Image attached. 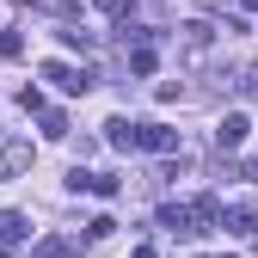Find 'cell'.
I'll use <instances>...</instances> for the list:
<instances>
[{"mask_svg": "<svg viewBox=\"0 0 258 258\" xmlns=\"http://www.w3.org/2000/svg\"><path fill=\"white\" fill-rule=\"evenodd\" d=\"M136 148L142 154H172L178 148V129H166V123H136Z\"/></svg>", "mask_w": 258, "mask_h": 258, "instance_id": "277c9868", "label": "cell"}, {"mask_svg": "<svg viewBox=\"0 0 258 258\" xmlns=\"http://www.w3.org/2000/svg\"><path fill=\"white\" fill-rule=\"evenodd\" d=\"M37 74H43V80H55L61 92H92V80H99L92 68H74V61H43Z\"/></svg>", "mask_w": 258, "mask_h": 258, "instance_id": "6da1fadb", "label": "cell"}, {"mask_svg": "<svg viewBox=\"0 0 258 258\" xmlns=\"http://www.w3.org/2000/svg\"><path fill=\"white\" fill-rule=\"evenodd\" d=\"M111 234H117L111 215H92V221H86V240H111Z\"/></svg>", "mask_w": 258, "mask_h": 258, "instance_id": "2e32d148", "label": "cell"}, {"mask_svg": "<svg viewBox=\"0 0 258 258\" xmlns=\"http://www.w3.org/2000/svg\"><path fill=\"white\" fill-rule=\"evenodd\" d=\"M240 92H246V99H258V61H252V68H240V80H234Z\"/></svg>", "mask_w": 258, "mask_h": 258, "instance_id": "ac0fdd59", "label": "cell"}, {"mask_svg": "<svg viewBox=\"0 0 258 258\" xmlns=\"http://www.w3.org/2000/svg\"><path fill=\"white\" fill-rule=\"evenodd\" d=\"M105 142H111L117 154H136V123H129V117H111V123H105Z\"/></svg>", "mask_w": 258, "mask_h": 258, "instance_id": "8fae6325", "label": "cell"}, {"mask_svg": "<svg viewBox=\"0 0 258 258\" xmlns=\"http://www.w3.org/2000/svg\"><path fill=\"white\" fill-rule=\"evenodd\" d=\"M178 49H184L190 61H203V55L215 49V25H203V19H190V25H178Z\"/></svg>", "mask_w": 258, "mask_h": 258, "instance_id": "3957f363", "label": "cell"}, {"mask_svg": "<svg viewBox=\"0 0 258 258\" xmlns=\"http://www.w3.org/2000/svg\"><path fill=\"white\" fill-rule=\"evenodd\" d=\"M55 37H61V43H68V49H92V43H99V37H92V31H80V25H61V31H55Z\"/></svg>", "mask_w": 258, "mask_h": 258, "instance_id": "4fadbf2b", "label": "cell"}, {"mask_svg": "<svg viewBox=\"0 0 258 258\" xmlns=\"http://www.w3.org/2000/svg\"><path fill=\"white\" fill-rule=\"evenodd\" d=\"M25 234H31V221H25L19 209H0V258H13V252L25 246Z\"/></svg>", "mask_w": 258, "mask_h": 258, "instance_id": "5b68a950", "label": "cell"}, {"mask_svg": "<svg viewBox=\"0 0 258 258\" xmlns=\"http://www.w3.org/2000/svg\"><path fill=\"white\" fill-rule=\"evenodd\" d=\"M190 221H197V234H209V228H221V197H215V190H203V197L190 203Z\"/></svg>", "mask_w": 258, "mask_h": 258, "instance_id": "9c48e42d", "label": "cell"}, {"mask_svg": "<svg viewBox=\"0 0 258 258\" xmlns=\"http://www.w3.org/2000/svg\"><path fill=\"white\" fill-rule=\"evenodd\" d=\"M129 258H160V252H154V246H148V240H142V246H136V252H129Z\"/></svg>", "mask_w": 258, "mask_h": 258, "instance_id": "ffe728a7", "label": "cell"}, {"mask_svg": "<svg viewBox=\"0 0 258 258\" xmlns=\"http://www.w3.org/2000/svg\"><path fill=\"white\" fill-rule=\"evenodd\" d=\"M92 7H99L105 19H129V0H92Z\"/></svg>", "mask_w": 258, "mask_h": 258, "instance_id": "d6986e66", "label": "cell"}, {"mask_svg": "<svg viewBox=\"0 0 258 258\" xmlns=\"http://www.w3.org/2000/svg\"><path fill=\"white\" fill-rule=\"evenodd\" d=\"M221 228H228L234 240L258 246V203H221Z\"/></svg>", "mask_w": 258, "mask_h": 258, "instance_id": "7a4b0ae2", "label": "cell"}, {"mask_svg": "<svg viewBox=\"0 0 258 258\" xmlns=\"http://www.w3.org/2000/svg\"><path fill=\"white\" fill-rule=\"evenodd\" d=\"M68 190H92V197H99V172H86V166H74V172H68Z\"/></svg>", "mask_w": 258, "mask_h": 258, "instance_id": "9a60e30c", "label": "cell"}, {"mask_svg": "<svg viewBox=\"0 0 258 258\" xmlns=\"http://www.w3.org/2000/svg\"><path fill=\"white\" fill-rule=\"evenodd\" d=\"M37 117H43V136H49V142H61V136H68V117H61V111H49V105H43Z\"/></svg>", "mask_w": 258, "mask_h": 258, "instance_id": "5bb4252c", "label": "cell"}, {"mask_svg": "<svg viewBox=\"0 0 258 258\" xmlns=\"http://www.w3.org/2000/svg\"><path fill=\"white\" fill-rule=\"evenodd\" d=\"M31 172V142H7L0 148V178H25Z\"/></svg>", "mask_w": 258, "mask_h": 258, "instance_id": "ba28073f", "label": "cell"}, {"mask_svg": "<svg viewBox=\"0 0 258 258\" xmlns=\"http://www.w3.org/2000/svg\"><path fill=\"white\" fill-rule=\"evenodd\" d=\"M0 55H7V61L25 55V37H19V31H0Z\"/></svg>", "mask_w": 258, "mask_h": 258, "instance_id": "e0dca14e", "label": "cell"}, {"mask_svg": "<svg viewBox=\"0 0 258 258\" xmlns=\"http://www.w3.org/2000/svg\"><path fill=\"white\" fill-rule=\"evenodd\" d=\"M246 129H252V123H246L240 111H228V117H221V123H215V148H221V154H234V148L246 142Z\"/></svg>", "mask_w": 258, "mask_h": 258, "instance_id": "52a82bcc", "label": "cell"}, {"mask_svg": "<svg viewBox=\"0 0 258 258\" xmlns=\"http://www.w3.org/2000/svg\"><path fill=\"white\" fill-rule=\"evenodd\" d=\"M240 13H258V0H240Z\"/></svg>", "mask_w": 258, "mask_h": 258, "instance_id": "44dd1931", "label": "cell"}, {"mask_svg": "<svg viewBox=\"0 0 258 258\" xmlns=\"http://www.w3.org/2000/svg\"><path fill=\"white\" fill-rule=\"evenodd\" d=\"M123 55H129V74H154V68H160V55H154L148 43H142V49H123Z\"/></svg>", "mask_w": 258, "mask_h": 258, "instance_id": "7c38bea8", "label": "cell"}, {"mask_svg": "<svg viewBox=\"0 0 258 258\" xmlns=\"http://www.w3.org/2000/svg\"><path fill=\"white\" fill-rule=\"evenodd\" d=\"M228 258H234V252H228Z\"/></svg>", "mask_w": 258, "mask_h": 258, "instance_id": "7402d4cb", "label": "cell"}, {"mask_svg": "<svg viewBox=\"0 0 258 258\" xmlns=\"http://www.w3.org/2000/svg\"><path fill=\"white\" fill-rule=\"evenodd\" d=\"M160 228L178 234V240H197V221H190V203H166L160 209Z\"/></svg>", "mask_w": 258, "mask_h": 258, "instance_id": "8992f818", "label": "cell"}, {"mask_svg": "<svg viewBox=\"0 0 258 258\" xmlns=\"http://www.w3.org/2000/svg\"><path fill=\"white\" fill-rule=\"evenodd\" d=\"M74 252H80V240H68V234H43L31 246V258H74Z\"/></svg>", "mask_w": 258, "mask_h": 258, "instance_id": "30bf717a", "label": "cell"}]
</instances>
